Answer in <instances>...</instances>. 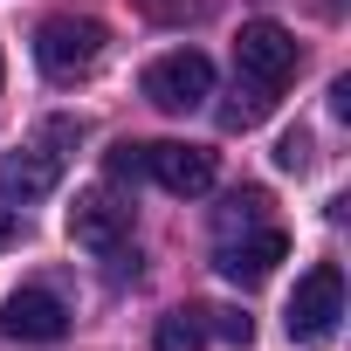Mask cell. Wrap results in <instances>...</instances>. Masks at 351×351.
<instances>
[{"mask_svg":"<svg viewBox=\"0 0 351 351\" xmlns=\"http://www.w3.org/2000/svg\"><path fill=\"white\" fill-rule=\"evenodd\" d=\"M282 324H289V337H296V344H330V337H337V324H344V269H337V262H317V269L296 282V296H289Z\"/></svg>","mask_w":351,"mask_h":351,"instance_id":"cell-1","label":"cell"},{"mask_svg":"<svg viewBox=\"0 0 351 351\" xmlns=\"http://www.w3.org/2000/svg\"><path fill=\"white\" fill-rule=\"evenodd\" d=\"M97 56H104V21H90V14H56V21H42V35H35V62H42V76H56V83L90 76Z\"/></svg>","mask_w":351,"mask_h":351,"instance_id":"cell-2","label":"cell"},{"mask_svg":"<svg viewBox=\"0 0 351 351\" xmlns=\"http://www.w3.org/2000/svg\"><path fill=\"white\" fill-rule=\"evenodd\" d=\"M296 62H303V49H296V35H289L282 21H241V35H234V69H241L248 83L282 90V83L296 76Z\"/></svg>","mask_w":351,"mask_h":351,"instance_id":"cell-3","label":"cell"},{"mask_svg":"<svg viewBox=\"0 0 351 351\" xmlns=\"http://www.w3.org/2000/svg\"><path fill=\"white\" fill-rule=\"evenodd\" d=\"M145 97L158 104V110H200L207 97H214V62L200 56V49H172V56H158L152 69H145Z\"/></svg>","mask_w":351,"mask_h":351,"instance_id":"cell-4","label":"cell"},{"mask_svg":"<svg viewBox=\"0 0 351 351\" xmlns=\"http://www.w3.org/2000/svg\"><path fill=\"white\" fill-rule=\"evenodd\" d=\"M145 172H152V180H158L165 193L193 200V193H207V186H214L221 158H214L207 145H180V138H158V145H145Z\"/></svg>","mask_w":351,"mask_h":351,"instance_id":"cell-5","label":"cell"},{"mask_svg":"<svg viewBox=\"0 0 351 351\" xmlns=\"http://www.w3.org/2000/svg\"><path fill=\"white\" fill-rule=\"evenodd\" d=\"M69 330V303L56 289H14L0 303V337H21V344H56Z\"/></svg>","mask_w":351,"mask_h":351,"instance_id":"cell-6","label":"cell"},{"mask_svg":"<svg viewBox=\"0 0 351 351\" xmlns=\"http://www.w3.org/2000/svg\"><path fill=\"white\" fill-rule=\"evenodd\" d=\"M124 234H131V207H117L104 186L76 193V207H69V241H76V248L110 255V248H124Z\"/></svg>","mask_w":351,"mask_h":351,"instance_id":"cell-7","label":"cell"},{"mask_svg":"<svg viewBox=\"0 0 351 351\" xmlns=\"http://www.w3.org/2000/svg\"><path fill=\"white\" fill-rule=\"evenodd\" d=\"M289 255V241H282V228L269 221V228H255V234H234V241H221V276L228 282H241V289H255V282H269L276 276V262Z\"/></svg>","mask_w":351,"mask_h":351,"instance_id":"cell-8","label":"cell"},{"mask_svg":"<svg viewBox=\"0 0 351 351\" xmlns=\"http://www.w3.org/2000/svg\"><path fill=\"white\" fill-rule=\"evenodd\" d=\"M62 186V152H49V145H21V152H8L0 158V200H49Z\"/></svg>","mask_w":351,"mask_h":351,"instance_id":"cell-9","label":"cell"},{"mask_svg":"<svg viewBox=\"0 0 351 351\" xmlns=\"http://www.w3.org/2000/svg\"><path fill=\"white\" fill-rule=\"evenodd\" d=\"M214 228H221V241L269 228V193H262V186H241V193H228V207L214 214Z\"/></svg>","mask_w":351,"mask_h":351,"instance_id":"cell-10","label":"cell"},{"mask_svg":"<svg viewBox=\"0 0 351 351\" xmlns=\"http://www.w3.org/2000/svg\"><path fill=\"white\" fill-rule=\"evenodd\" d=\"M152 351H207V317L200 310H165L152 330Z\"/></svg>","mask_w":351,"mask_h":351,"instance_id":"cell-11","label":"cell"},{"mask_svg":"<svg viewBox=\"0 0 351 351\" xmlns=\"http://www.w3.org/2000/svg\"><path fill=\"white\" fill-rule=\"evenodd\" d=\"M269 104H276V90L248 83V90H234V104H221V124H228V131H255V124L269 117Z\"/></svg>","mask_w":351,"mask_h":351,"instance_id":"cell-12","label":"cell"},{"mask_svg":"<svg viewBox=\"0 0 351 351\" xmlns=\"http://www.w3.org/2000/svg\"><path fill=\"white\" fill-rule=\"evenodd\" d=\"M104 172H110V180H145V145H131V138L110 145L104 152Z\"/></svg>","mask_w":351,"mask_h":351,"instance_id":"cell-13","label":"cell"},{"mask_svg":"<svg viewBox=\"0 0 351 351\" xmlns=\"http://www.w3.org/2000/svg\"><path fill=\"white\" fill-rule=\"evenodd\" d=\"M200 317H207V330L228 337V344H248V337H255V324H248L241 310H200Z\"/></svg>","mask_w":351,"mask_h":351,"instance_id":"cell-14","label":"cell"},{"mask_svg":"<svg viewBox=\"0 0 351 351\" xmlns=\"http://www.w3.org/2000/svg\"><path fill=\"white\" fill-rule=\"evenodd\" d=\"M276 165H282V172H303V165H310V131H282Z\"/></svg>","mask_w":351,"mask_h":351,"instance_id":"cell-15","label":"cell"},{"mask_svg":"<svg viewBox=\"0 0 351 351\" xmlns=\"http://www.w3.org/2000/svg\"><path fill=\"white\" fill-rule=\"evenodd\" d=\"M14 241H28V214L14 200H0V248H14Z\"/></svg>","mask_w":351,"mask_h":351,"instance_id":"cell-16","label":"cell"},{"mask_svg":"<svg viewBox=\"0 0 351 351\" xmlns=\"http://www.w3.org/2000/svg\"><path fill=\"white\" fill-rule=\"evenodd\" d=\"M0 83H8V56H0Z\"/></svg>","mask_w":351,"mask_h":351,"instance_id":"cell-17","label":"cell"}]
</instances>
